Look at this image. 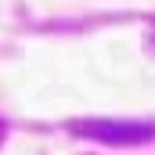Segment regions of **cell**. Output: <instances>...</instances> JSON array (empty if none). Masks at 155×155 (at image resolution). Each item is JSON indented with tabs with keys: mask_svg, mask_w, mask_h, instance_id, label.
Returning <instances> with one entry per match:
<instances>
[{
	"mask_svg": "<svg viewBox=\"0 0 155 155\" xmlns=\"http://www.w3.org/2000/svg\"><path fill=\"white\" fill-rule=\"evenodd\" d=\"M69 130L101 144H148L155 137V123L148 119H76Z\"/></svg>",
	"mask_w": 155,
	"mask_h": 155,
	"instance_id": "obj_1",
	"label": "cell"
},
{
	"mask_svg": "<svg viewBox=\"0 0 155 155\" xmlns=\"http://www.w3.org/2000/svg\"><path fill=\"white\" fill-rule=\"evenodd\" d=\"M4 134H7V126H4V119H0V141H4Z\"/></svg>",
	"mask_w": 155,
	"mask_h": 155,
	"instance_id": "obj_2",
	"label": "cell"
}]
</instances>
